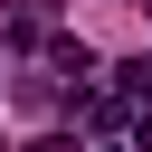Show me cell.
Returning <instances> with one entry per match:
<instances>
[{
	"label": "cell",
	"mask_w": 152,
	"mask_h": 152,
	"mask_svg": "<svg viewBox=\"0 0 152 152\" xmlns=\"http://www.w3.org/2000/svg\"><path fill=\"white\" fill-rule=\"evenodd\" d=\"M142 10H152V0H142Z\"/></svg>",
	"instance_id": "obj_7"
},
{
	"label": "cell",
	"mask_w": 152,
	"mask_h": 152,
	"mask_svg": "<svg viewBox=\"0 0 152 152\" xmlns=\"http://www.w3.org/2000/svg\"><path fill=\"white\" fill-rule=\"evenodd\" d=\"M104 152H133V142H104Z\"/></svg>",
	"instance_id": "obj_6"
},
{
	"label": "cell",
	"mask_w": 152,
	"mask_h": 152,
	"mask_svg": "<svg viewBox=\"0 0 152 152\" xmlns=\"http://www.w3.org/2000/svg\"><path fill=\"white\" fill-rule=\"evenodd\" d=\"M76 114L95 133H124V95H104V86H76Z\"/></svg>",
	"instance_id": "obj_1"
},
{
	"label": "cell",
	"mask_w": 152,
	"mask_h": 152,
	"mask_svg": "<svg viewBox=\"0 0 152 152\" xmlns=\"http://www.w3.org/2000/svg\"><path fill=\"white\" fill-rule=\"evenodd\" d=\"M48 57H57V76H66V86H86V76H95V48H86V38H57Z\"/></svg>",
	"instance_id": "obj_2"
},
{
	"label": "cell",
	"mask_w": 152,
	"mask_h": 152,
	"mask_svg": "<svg viewBox=\"0 0 152 152\" xmlns=\"http://www.w3.org/2000/svg\"><path fill=\"white\" fill-rule=\"evenodd\" d=\"M28 152H76V133H38V142H28Z\"/></svg>",
	"instance_id": "obj_5"
},
{
	"label": "cell",
	"mask_w": 152,
	"mask_h": 152,
	"mask_svg": "<svg viewBox=\"0 0 152 152\" xmlns=\"http://www.w3.org/2000/svg\"><path fill=\"white\" fill-rule=\"evenodd\" d=\"M124 142H133V152H152V114H133V124H124Z\"/></svg>",
	"instance_id": "obj_4"
},
{
	"label": "cell",
	"mask_w": 152,
	"mask_h": 152,
	"mask_svg": "<svg viewBox=\"0 0 152 152\" xmlns=\"http://www.w3.org/2000/svg\"><path fill=\"white\" fill-rule=\"evenodd\" d=\"M114 95L142 104V95H152V57H124V66H114Z\"/></svg>",
	"instance_id": "obj_3"
},
{
	"label": "cell",
	"mask_w": 152,
	"mask_h": 152,
	"mask_svg": "<svg viewBox=\"0 0 152 152\" xmlns=\"http://www.w3.org/2000/svg\"><path fill=\"white\" fill-rule=\"evenodd\" d=\"M0 152H10V142H0Z\"/></svg>",
	"instance_id": "obj_8"
}]
</instances>
